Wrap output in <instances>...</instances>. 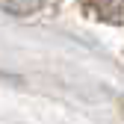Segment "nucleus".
<instances>
[{
    "mask_svg": "<svg viewBox=\"0 0 124 124\" xmlns=\"http://www.w3.org/2000/svg\"><path fill=\"white\" fill-rule=\"evenodd\" d=\"M86 9L103 24L124 27V0H86Z\"/></svg>",
    "mask_w": 124,
    "mask_h": 124,
    "instance_id": "obj_1",
    "label": "nucleus"
},
{
    "mask_svg": "<svg viewBox=\"0 0 124 124\" xmlns=\"http://www.w3.org/2000/svg\"><path fill=\"white\" fill-rule=\"evenodd\" d=\"M44 6V0H0V9L9 15H33Z\"/></svg>",
    "mask_w": 124,
    "mask_h": 124,
    "instance_id": "obj_2",
    "label": "nucleus"
}]
</instances>
